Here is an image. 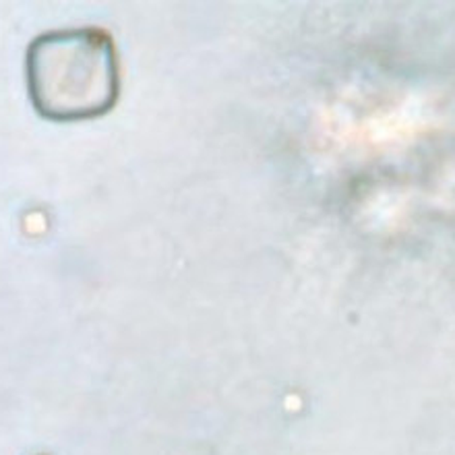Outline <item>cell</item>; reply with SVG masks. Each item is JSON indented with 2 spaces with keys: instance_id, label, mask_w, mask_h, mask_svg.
Here are the masks:
<instances>
[{
  "instance_id": "6da1fadb",
  "label": "cell",
  "mask_w": 455,
  "mask_h": 455,
  "mask_svg": "<svg viewBox=\"0 0 455 455\" xmlns=\"http://www.w3.org/2000/svg\"><path fill=\"white\" fill-rule=\"evenodd\" d=\"M25 73L36 112L54 123L104 116L120 93L116 46L100 28L37 36L28 50Z\"/></svg>"
}]
</instances>
